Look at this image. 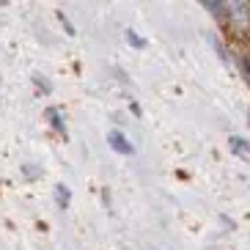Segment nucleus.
<instances>
[{
	"label": "nucleus",
	"mask_w": 250,
	"mask_h": 250,
	"mask_svg": "<svg viewBox=\"0 0 250 250\" xmlns=\"http://www.w3.org/2000/svg\"><path fill=\"white\" fill-rule=\"evenodd\" d=\"M36 83L42 85V91H52V88H50V83H47L44 77H42V74H36Z\"/></svg>",
	"instance_id": "0eeeda50"
},
{
	"label": "nucleus",
	"mask_w": 250,
	"mask_h": 250,
	"mask_svg": "<svg viewBox=\"0 0 250 250\" xmlns=\"http://www.w3.org/2000/svg\"><path fill=\"white\" fill-rule=\"evenodd\" d=\"M47 118H50L52 124H55V129H58L61 135H66V126H63V121H61V113H58V107H50V110H47Z\"/></svg>",
	"instance_id": "20e7f679"
},
{
	"label": "nucleus",
	"mask_w": 250,
	"mask_h": 250,
	"mask_svg": "<svg viewBox=\"0 0 250 250\" xmlns=\"http://www.w3.org/2000/svg\"><path fill=\"white\" fill-rule=\"evenodd\" d=\"M126 39H129V42H132L135 47H143V39H140L138 33H135V30H126Z\"/></svg>",
	"instance_id": "39448f33"
},
{
	"label": "nucleus",
	"mask_w": 250,
	"mask_h": 250,
	"mask_svg": "<svg viewBox=\"0 0 250 250\" xmlns=\"http://www.w3.org/2000/svg\"><path fill=\"white\" fill-rule=\"evenodd\" d=\"M58 17H61V22H63V28L69 30V33H74V28H72V22H69L66 20V14H63V11H58Z\"/></svg>",
	"instance_id": "423d86ee"
},
{
	"label": "nucleus",
	"mask_w": 250,
	"mask_h": 250,
	"mask_svg": "<svg viewBox=\"0 0 250 250\" xmlns=\"http://www.w3.org/2000/svg\"><path fill=\"white\" fill-rule=\"evenodd\" d=\"M107 143H110V146L116 148V151L126 154V157H132V154H135V146L124 138V132H110V135H107Z\"/></svg>",
	"instance_id": "f257e3e1"
},
{
	"label": "nucleus",
	"mask_w": 250,
	"mask_h": 250,
	"mask_svg": "<svg viewBox=\"0 0 250 250\" xmlns=\"http://www.w3.org/2000/svg\"><path fill=\"white\" fill-rule=\"evenodd\" d=\"M228 146L234 148V154L242 157V160H248V157H250V146L239 138V135H231V138H228Z\"/></svg>",
	"instance_id": "f03ea898"
},
{
	"label": "nucleus",
	"mask_w": 250,
	"mask_h": 250,
	"mask_svg": "<svg viewBox=\"0 0 250 250\" xmlns=\"http://www.w3.org/2000/svg\"><path fill=\"white\" fill-rule=\"evenodd\" d=\"M55 198H58V206H61V209H66V206H69L72 192H69L66 184H55Z\"/></svg>",
	"instance_id": "7ed1b4c3"
}]
</instances>
